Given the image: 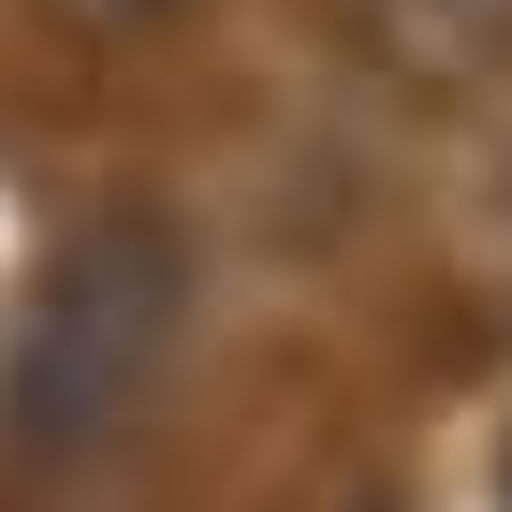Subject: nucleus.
Wrapping results in <instances>:
<instances>
[{
    "mask_svg": "<svg viewBox=\"0 0 512 512\" xmlns=\"http://www.w3.org/2000/svg\"><path fill=\"white\" fill-rule=\"evenodd\" d=\"M366 15H381L395 59H483L512 30V0H366Z\"/></svg>",
    "mask_w": 512,
    "mask_h": 512,
    "instance_id": "f03ea898",
    "label": "nucleus"
},
{
    "mask_svg": "<svg viewBox=\"0 0 512 512\" xmlns=\"http://www.w3.org/2000/svg\"><path fill=\"white\" fill-rule=\"evenodd\" d=\"M74 15H161V0H74Z\"/></svg>",
    "mask_w": 512,
    "mask_h": 512,
    "instance_id": "7ed1b4c3",
    "label": "nucleus"
},
{
    "mask_svg": "<svg viewBox=\"0 0 512 512\" xmlns=\"http://www.w3.org/2000/svg\"><path fill=\"white\" fill-rule=\"evenodd\" d=\"M176 293H191V278H176V235H161V220H88V235L30 278V308H15L0 410L30 439H103L132 395L161 381Z\"/></svg>",
    "mask_w": 512,
    "mask_h": 512,
    "instance_id": "f257e3e1",
    "label": "nucleus"
},
{
    "mask_svg": "<svg viewBox=\"0 0 512 512\" xmlns=\"http://www.w3.org/2000/svg\"><path fill=\"white\" fill-rule=\"evenodd\" d=\"M498 498H512V454H498Z\"/></svg>",
    "mask_w": 512,
    "mask_h": 512,
    "instance_id": "20e7f679",
    "label": "nucleus"
}]
</instances>
